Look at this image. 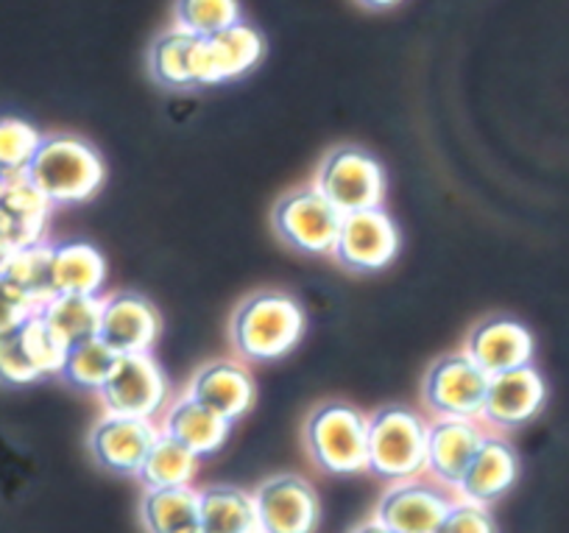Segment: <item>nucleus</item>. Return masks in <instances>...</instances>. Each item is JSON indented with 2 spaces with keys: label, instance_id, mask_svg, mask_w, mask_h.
I'll return each mask as SVG.
<instances>
[{
  "label": "nucleus",
  "instance_id": "nucleus-1",
  "mask_svg": "<svg viewBox=\"0 0 569 533\" xmlns=\"http://www.w3.org/2000/svg\"><path fill=\"white\" fill-rule=\"evenodd\" d=\"M229 335L246 361H279L302 340L305 310L291 294L262 288L234 307Z\"/></svg>",
  "mask_w": 569,
  "mask_h": 533
},
{
  "label": "nucleus",
  "instance_id": "nucleus-2",
  "mask_svg": "<svg viewBox=\"0 0 569 533\" xmlns=\"http://www.w3.org/2000/svg\"><path fill=\"white\" fill-rule=\"evenodd\" d=\"M26 170L53 207L84 205L96 199L107 182V165L98 148L76 135L42 137Z\"/></svg>",
  "mask_w": 569,
  "mask_h": 533
},
{
  "label": "nucleus",
  "instance_id": "nucleus-3",
  "mask_svg": "<svg viewBox=\"0 0 569 533\" xmlns=\"http://www.w3.org/2000/svg\"><path fill=\"white\" fill-rule=\"evenodd\" d=\"M305 447L319 470L358 475L369 470V416L341 399H327L305 422Z\"/></svg>",
  "mask_w": 569,
  "mask_h": 533
},
{
  "label": "nucleus",
  "instance_id": "nucleus-4",
  "mask_svg": "<svg viewBox=\"0 0 569 533\" xmlns=\"http://www.w3.org/2000/svg\"><path fill=\"white\" fill-rule=\"evenodd\" d=\"M427 466V425L408 405H382L369 416V472L382 481H413Z\"/></svg>",
  "mask_w": 569,
  "mask_h": 533
},
{
  "label": "nucleus",
  "instance_id": "nucleus-5",
  "mask_svg": "<svg viewBox=\"0 0 569 533\" xmlns=\"http://www.w3.org/2000/svg\"><path fill=\"white\" fill-rule=\"evenodd\" d=\"M316 190L336 207L341 216L382 207L386 174L369 151L355 146L332 148L316 170Z\"/></svg>",
  "mask_w": 569,
  "mask_h": 533
},
{
  "label": "nucleus",
  "instance_id": "nucleus-6",
  "mask_svg": "<svg viewBox=\"0 0 569 533\" xmlns=\"http://www.w3.org/2000/svg\"><path fill=\"white\" fill-rule=\"evenodd\" d=\"M489 392V375L467 352H450L430 364L421 397L439 420H480Z\"/></svg>",
  "mask_w": 569,
  "mask_h": 533
},
{
  "label": "nucleus",
  "instance_id": "nucleus-7",
  "mask_svg": "<svg viewBox=\"0 0 569 533\" xmlns=\"http://www.w3.org/2000/svg\"><path fill=\"white\" fill-rule=\"evenodd\" d=\"M343 216L316 188L282 196L271 210V227L282 244L302 255H332Z\"/></svg>",
  "mask_w": 569,
  "mask_h": 533
},
{
  "label": "nucleus",
  "instance_id": "nucleus-8",
  "mask_svg": "<svg viewBox=\"0 0 569 533\" xmlns=\"http://www.w3.org/2000/svg\"><path fill=\"white\" fill-rule=\"evenodd\" d=\"M168 377L151 352L142 355H120L112 377L101 388V405L112 416L131 420H154L168 403Z\"/></svg>",
  "mask_w": 569,
  "mask_h": 533
},
{
  "label": "nucleus",
  "instance_id": "nucleus-9",
  "mask_svg": "<svg viewBox=\"0 0 569 533\" xmlns=\"http://www.w3.org/2000/svg\"><path fill=\"white\" fill-rule=\"evenodd\" d=\"M254 505L262 533H316L321 520L313 483L293 472L266 477L254 488Z\"/></svg>",
  "mask_w": 569,
  "mask_h": 533
},
{
  "label": "nucleus",
  "instance_id": "nucleus-10",
  "mask_svg": "<svg viewBox=\"0 0 569 533\" xmlns=\"http://www.w3.org/2000/svg\"><path fill=\"white\" fill-rule=\"evenodd\" d=\"M266 57V40L249 23L212 37H199L193 48V87H216L251 73Z\"/></svg>",
  "mask_w": 569,
  "mask_h": 533
},
{
  "label": "nucleus",
  "instance_id": "nucleus-11",
  "mask_svg": "<svg viewBox=\"0 0 569 533\" xmlns=\"http://www.w3.org/2000/svg\"><path fill=\"white\" fill-rule=\"evenodd\" d=\"M399 255V229L382 207L343 216L332 257L355 274L382 272Z\"/></svg>",
  "mask_w": 569,
  "mask_h": 533
},
{
  "label": "nucleus",
  "instance_id": "nucleus-12",
  "mask_svg": "<svg viewBox=\"0 0 569 533\" xmlns=\"http://www.w3.org/2000/svg\"><path fill=\"white\" fill-rule=\"evenodd\" d=\"M160 333V310H157L149 296L137 294V290H118V294L103 299L98 338L107 346H112L118 355L151 352Z\"/></svg>",
  "mask_w": 569,
  "mask_h": 533
},
{
  "label": "nucleus",
  "instance_id": "nucleus-13",
  "mask_svg": "<svg viewBox=\"0 0 569 533\" xmlns=\"http://www.w3.org/2000/svg\"><path fill=\"white\" fill-rule=\"evenodd\" d=\"M160 431L151 420H131V416L107 414L96 422L87 438L92 461L101 470L114 472V475L137 477L142 461L149 455L151 444L157 442Z\"/></svg>",
  "mask_w": 569,
  "mask_h": 533
},
{
  "label": "nucleus",
  "instance_id": "nucleus-14",
  "mask_svg": "<svg viewBox=\"0 0 569 533\" xmlns=\"http://www.w3.org/2000/svg\"><path fill=\"white\" fill-rule=\"evenodd\" d=\"M489 377L533 364L536 340L522 322L511 316H491L475 324L463 349Z\"/></svg>",
  "mask_w": 569,
  "mask_h": 533
},
{
  "label": "nucleus",
  "instance_id": "nucleus-15",
  "mask_svg": "<svg viewBox=\"0 0 569 533\" xmlns=\"http://www.w3.org/2000/svg\"><path fill=\"white\" fill-rule=\"evenodd\" d=\"M450 509L452 500L436 486L402 481L382 494L375 520L393 533H436Z\"/></svg>",
  "mask_w": 569,
  "mask_h": 533
},
{
  "label": "nucleus",
  "instance_id": "nucleus-16",
  "mask_svg": "<svg viewBox=\"0 0 569 533\" xmlns=\"http://www.w3.org/2000/svg\"><path fill=\"white\" fill-rule=\"evenodd\" d=\"M547 399V386L533 366L502 372L489 377L483 416L495 427H522L541 414Z\"/></svg>",
  "mask_w": 569,
  "mask_h": 533
},
{
  "label": "nucleus",
  "instance_id": "nucleus-17",
  "mask_svg": "<svg viewBox=\"0 0 569 533\" xmlns=\"http://www.w3.org/2000/svg\"><path fill=\"white\" fill-rule=\"evenodd\" d=\"M519 477V455L506 438L486 436L483 444L475 453L472 464L463 472L461 483L456 492L461 494L463 503L483 505L489 509L491 503L506 497Z\"/></svg>",
  "mask_w": 569,
  "mask_h": 533
},
{
  "label": "nucleus",
  "instance_id": "nucleus-18",
  "mask_svg": "<svg viewBox=\"0 0 569 533\" xmlns=\"http://www.w3.org/2000/svg\"><path fill=\"white\" fill-rule=\"evenodd\" d=\"M188 397L207 405V408L216 411L218 416L234 425L254 405L257 386L246 366L234 364V361H212V364H204L196 372V377L190 381Z\"/></svg>",
  "mask_w": 569,
  "mask_h": 533
},
{
  "label": "nucleus",
  "instance_id": "nucleus-19",
  "mask_svg": "<svg viewBox=\"0 0 569 533\" xmlns=\"http://www.w3.org/2000/svg\"><path fill=\"white\" fill-rule=\"evenodd\" d=\"M483 438L486 433L475 420H439L427 425L425 470L445 486L456 488Z\"/></svg>",
  "mask_w": 569,
  "mask_h": 533
},
{
  "label": "nucleus",
  "instance_id": "nucleus-20",
  "mask_svg": "<svg viewBox=\"0 0 569 533\" xmlns=\"http://www.w3.org/2000/svg\"><path fill=\"white\" fill-rule=\"evenodd\" d=\"M162 433L177 438L179 444H184L199 458H207V455H216L227 444L229 433H232V422L218 416L207 405L196 403L193 397H182L166 414Z\"/></svg>",
  "mask_w": 569,
  "mask_h": 533
},
{
  "label": "nucleus",
  "instance_id": "nucleus-21",
  "mask_svg": "<svg viewBox=\"0 0 569 533\" xmlns=\"http://www.w3.org/2000/svg\"><path fill=\"white\" fill-rule=\"evenodd\" d=\"M51 274L57 296H101L107 285V260L96 246L84 240L53 244Z\"/></svg>",
  "mask_w": 569,
  "mask_h": 533
},
{
  "label": "nucleus",
  "instance_id": "nucleus-22",
  "mask_svg": "<svg viewBox=\"0 0 569 533\" xmlns=\"http://www.w3.org/2000/svg\"><path fill=\"white\" fill-rule=\"evenodd\" d=\"M199 527L204 533H262L254 494L238 486L201 488Z\"/></svg>",
  "mask_w": 569,
  "mask_h": 533
},
{
  "label": "nucleus",
  "instance_id": "nucleus-23",
  "mask_svg": "<svg viewBox=\"0 0 569 533\" xmlns=\"http://www.w3.org/2000/svg\"><path fill=\"white\" fill-rule=\"evenodd\" d=\"M140 516L149 533H182L199 527V492L193 486L146 488Z\"/></svg>",
  "mask_w": 569,
  "mask_h": 533
},
{
  "label": "nucleus",
  "instance_id": "nucleus-24",
  "mask_svg": "<svg viewBox=\"0 0 569 533\" xmlns=\"http://www.w3.org/2000/svg\"><path fill=\"white\" fill-rule=\"evenodd\" d=\"M199 455H193L184 444L160 431L149 455L142 461L140 472H137V481L146 488L193 486L196 475H199Z\"/></svg>",
  "mask_w": 569,
  "mask_h": 533
},
{
  "label": "nucleus",
  "instance_id": "nucleus-25",
  "mask_svg": "<svg viewBox=\"0 0 569 533\" xmlns=\"http://www.w3.org/2000/svg\"><path fill=\"white\" fill-rule=\"evenodd\" d=\"M199 37L190 31L173 29L162 31L149 51V73L151 79L168 90H188L193 87V48Z\"/></svg>",
  "mask_w": 569,
  "mask_h": 533
},
{
  "label": "nucleus",
  "instance_id": "nucleus-26",
  "mask_svg": "<svg viewBox=\"0 0 569 533\" xmlns=\"http://www.w3.org/2000/svg\"><path fill=\"white\" fill-rule=\"evenodd\" d=\"M101 296H70L59 294L40 310L48 327L59 335L68 346L81 344V340L96 338L101 329Z\"/></svg>",
  "mask_w": 569,
  "mask_h": 533
},
{
  "label": "nucleus",
  "instance_id": "nucleus-27",
  "mask_svg": "<svg viewBox=\"0 0 569 533\" xmlns=\"http://www.w3.org/2000/svg\"><path fill=\"white\" fill-rule=\"evenodd\" d=\"M51 260H53V244L42 240V244L26 246V249L14 251V255L9 257L7 268H3L0 277L9 279L14 288L23 290V294L42 310V307L57 296V288H53Z\"/></svg>",
  "mask_w": 569,
  "mask_h": 533
},
{
  "label": "nucleus",
  "instance_id": "nucleus-28",
  "mask_svg": "<svg viewBox=\"0 0 569 533\" xmlns=\"http://www.w3.org/2000/svg\"><path fill=\"white\" fill-rule=\"evenodd\" d=\"M118 361V352H114L112 346L103 344L96 335V338L70 346L68 358H64L62 366V375L59 377H62L68 386L79 388V392L101 394V388L107 386V381L112 377Z\"/></svg>",
  "mask_w": 569,
  "mask_h": 533
},
{
  "label": "nucleus",
  "instance_id": "nucleus-29",
  "mask_svg": "<svg viewBox=\"0 0 569 533\" xmlns=\"http://www.w3.org/2000/svg\"><path fill=\"white\" fill-rule=\"evenodd\" d=\"M179 29L196 37H212L243 23L238 0H177L173 7Z\"/></svg>",
  "mask_w": 569,
  "mask_h": 533
},
{
  "label": "nucleus",
  "instance_id": "nucleus-30",
  "mask_svg": "<svg viewBox=\"0 0 569 533\" xmlns=\"http://www.w3.org/2000/svg\"><path fill=\"white\" fill-rule=\"evenodd\" d=\"M20 335H23V346L29 352L31 364L37 366L42 377H57L62 375L64 358H68L70 346L48 327V322L42 316L29 318V322L20 327Z\"/></svg>",
  "mask_w": 569,
  "mask_h": 533
},
{
  "label": "nucleus",
  "instance_id": "nucleus-31",
  "mask_svg": "<svg viewBox=\"0 0 569 533\" xmlns=\"http://www.w3.org/2000/svg\"><path fill=\"white\" fill-rule=\"evenodd\" d=\"M42 137L29 120L0 118V174L29 168Z\"/></svg>",
  "mask_w": 569,
  "mask_h": 533
},
{
  "label": "nucleus",
  "instance_id": "nucleus-32",
  "mask_svg": "<svg viewBox=\"0 0 569 533\" xmlns=\"http://www.w3.org/2000/svg\"><path fill=\"white\" fill-rule=\"evenodd\" d=\"M37 381H42V375L31 364L20 329L0 335V383L9 388H23Z\"/></svg>",
  "mask_w": 569,
  "mask_h": 533
},
{
  "label": "nucleus",
  "instance_id": "nucleus-33",
  "mask_svg": "<svg viewBox=\"0 0 569 533\" xmlns=\"http://www.w3.org/2000/svg\"><path fill=\"white\" fill-rule=\"evenodd\" d=\"M34 316H40V307H37L23 290L14 288L9 279L0 277V335L20 329Z\"/></svg>",
  "mask_w": 569,
  "mask_h": 533
},
{
  "label": "nucleus",
  "instance_id": "nucleus-34",
  "mask_svg": "<svg viewBox=\"0 0 569 533\" xmlns=\"http://www.w3.org/2000/svg\"><path fill=\"white\" fill-rule=\"evenodd\" d=\"M436 533H497V525L483 505H472L461 500V503H452L450 514L445 516Z\"/></svg>",
  "mask_w": 569,
  "mask_h": 533
},
{
  "label": "nucleus",
  "instance_id": "nucleus-35",
  "mask_svg": "<svg viewBox=\"0 0 569 533\" xmlns=\"http://www.w3.org/2000/svg\"><path fill=\"white\" fill-rule=\"evenodd\" d=\"M358 3L366 9H375V12H382V9L397 7V3H402V0H358Z\"/></svg>",
  "mask_w": 569,
  "mask_h": 533
},
{
  "label": "nucleus",
  "instance_id": "nucleus-36",
  "mask_svg": "<svg viewBox=\"0 0 569 533\" xmlns=\"http://www.w3.org/2000/svg\"><path fill=\"white\" fill-rule=\"evenodd\" d=\"M352 533H393V531H388V527L380 525V522H377V520H369V522H363V525L355 527Z\"/></svg>",
  "mask_w": 569,
  "mask_h": 533
},
{
  "label": "nucleus",
  "instance_id": "nucleus-37",
  "mask_svg": "<svg viewBox=\"0 0 569 533\" xmlns=\"http://www.w3.org/2000/svg\"><path fill=\"white\" fill-rule=\"evenodd\" d=\"M182 533H204L201 527H190V531H182Z\"/></svg>",
  "mask_w": 569,
  "mask_h": 533
}]
</instances>
